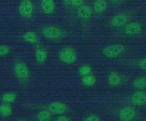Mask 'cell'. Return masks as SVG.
<instances>
[{
	"label": "cell",
	"instance_id": "15",
	"mask_svg": "<svg viewBox=\"0 0 146 121\" xmlns=\"http://www.w3.org/2000/svg\"><path fill=\"white\" fill-rule=\"evenodd\" d=\"M23 39L25 41L32 44H35L38 41L37 35L33 31L26 32L23 35Z\"/></svg>",
	"mask_w": 146,
	"mask_h": 121
},
{
	"label": "cell",
	"instance_id": "28",
	"mask_svg": "<svg viewBox=\"0 0 146 121\" xmlns=\"http://www.w3.org/2000/svg\"><path fill=\"white\" fill-rule=\"evenodd\" d=\"M62 1L66 5H71L72 0H62Z\"/></svg>",
	"mask_w": 146,
	"mask_h": 121
},
{
	"label": "cell",
	"instance_id": "19",
	"mask_svg": "<svg viewBox=\"0 0 146 121\" xmlns=\"http://www.w3.org/2000/svg\"><path fill=\"white\" fill-rule=\"evenodd\" d=\"M82 82L84 86H91L95 84L96 82V78L94 76L90 75L89 74L83 76L82 79Z\"/></svg>",
	"mask_w": 146,
	"mask_h": 121
},
{
	"label": "cell",
	"instance_id": "20",
	"mask_svg": "<svg viewBox=\"0 0 146 121\" xmlns=\"http://www.w3.org/2000/svg\"><path fill=\"white\" fill-rule=\"evenodd\" d=\"M2 101L7 104L11 103L16 99V94L13 92H7L2 96Z\"/></svg>",
	"mask_w": 146,
	"mask_h": 121
},
{
	"label": "cell",
	"instance_id": "22",
	"mask_svg": "<svg viewBox=\"0 0 146 121\" xmlns=\"http://www.w3.org/2000/svg\"><path fill=\"white\" fill-rule=\"evenodd\" d=\"M91 71V68L90 65H82L78 69L79 74L83 76L89 74Z\"/></svg>",
	"mask_w": 146,
	"mask_h": 121
},
{
	"label": "cell",
	"instance_id": "12",
	"mask_svg": "<svg viewBox=\"0 0 146 121\" xmlns=\"http://www.w3.org/2000/svg\"><path fill=\"white\" fill-rule=\"evenodd\" d=\"M40 5L43 12L47 15L52 14L55 8L54 0H40Z\"/></svg>",
	"mask_w": 146,
	"mask_h": 121
},
{
	"label": "cell",
	"instance_id": "23",
	"mask_svg": "<svg viewBox=\"0 0 146 121\" xmlns=\"http://www.w3.org/2000/svg\"><path fill=\"white\" fill-rule=\"evenodd\" d=\"M10 52V48L7 45H0V56H5L7 55Z\"/></svg>",
	"mask_w": 146,
	"mask_h": 121
},
{
	"label": "cell",
	"instance_id": "17",
	"mask_svg": "<svg viewBox=\"0 0 146 121\" xmlns=\"http://www.w3.org/2000/svg\"><path fill=\"white\" fill-rule=\"evenodd\" d=\"M132 86L136 89H142L146 87V77H140L135 79L132 82Z\"/></svg>",
	"mask_w": 146,
	"mask_h": 121
},
{
	"label": "cell",
	"instance_id": "1",
	"mask_svg": "<svg viewBox=\"0 0 146 121\" xmlns=\"http://www.w3.org/2000/svg\"><path fill=\"white\" fill-rule=\"evenodd\" d=\"M60 60L66 64H72L77 59V55L74 48L70 47L63 48L59 53Z\"/></svg>",
	"mask_w": 146,
	"mask_h": 121
},
{
	"label": "cell",
	"instance_id": "7",
	"mask_svg": "<svg viewBox=\"0 0 146 121\" xmlns=\"http://www.w3.org/2000/svg\"><path fill=\"white\" fill-rule=\"evenodd\" d=\"M136 111L130 107H125L121 109L118 114L119 119L124 121L131 120L136 117Z\"/></svg>",
	"mask_w": 146,
	"mask_h": 121
},
{
	"label": "cell",
	"instance_id": "29",
	"mask_svg": "<svg viewBox=\"0 0 146 121\" xmlns=\"http://www.w3.org/2000/svg\"><path fill=\"white\" fill-rule=\"evenodd\" d=\"M111 2H119V1H121V0H110Z\"/></svg>",
	"mask_w": 146,
	"mask_h": 121
},
{
	"label": "cell",
	"instance_id": "14",
	"mask_svg": "<svg viewBox=\"0 0 146 121\" xmlns=\"http://www.w3.org/2000/svg\"><path fill=\"white\" fill-rule=\"evenodd\" d=\"M107 5L106 0H96L94 3V10L97 13H102L104 12Z\"/></svg>",
	"mask_w": 146,
	"mask_h": 121
},
{
	"label": "cell",
	"instance_id": "5",
	"mask_svg": "<svg viewBox=\"0 0 146 121\" xmlns=\"http://www.w3.org/2000/svg\"><path fill=\"white\" fill-rule=\"evenodd\" d=\"M14 72L17 78L21 81L26 80L30 76V71L28 67L22 62H17L15 64Z\"/></svg>",
	"mask_w": 146,
	"mask_h": 121
},
{
	"label": "cell",
	"instance_id": "18",
	"mask_svg": "<svg viewBox=\"0 0 146 121\" xmlns=\"http://www.w3.org/2000/svg\"><path fill=\"white\" fill-rule=\"evenodd\" d=\"M12 112L11 107L7 103H3L0 105V115L3 117L9 116Z\"/></svg>",
	"mask_w": 146,
	"mask_h": 121
},
{
	"label": "cell",
	"instance_id": "8",
	"mask_svg": "<svg viewBox=\"0 0 146 121\" xmlns=\"http://www.w3.org/2000/svg\"><path fill=\"white\" fill-rule=\"evenodd\" d=\"M142 27L137 22H130L126 24L124 28V32L128 36H135L140 33Z\"/></svg>",
	"mask_w": 146,
	"mask_h": 121
},
{
	"label": "cell",
	"instance_id": "4",
	"mask_svg": "<svg viewBox=\"0 0 146 121\" xmlns=\"http://www.w3.org/2000/svg\"><path fill=\"white\" fill-rule=\"evenodd\" d=\"M124 47L119 44H113L104 47L102 53L108 58H115L120 55L123 52Z\"/></svg>",
	"mask_w": 146,
	"mask_h": 121
},
{
	"label": "cell",
	"instance_id": "9",
	"mask_svg": "<svg viewBox=\"0 0 146 121\" xmlns=\"http://www.w3.org/2000/svg\"><path fill=\"white\" fill-rule=\"evenodd\" d=\"M131 102L136 106H144L146 103V93L141 90L133 93L131 97Z\"/></svg>",
	"mask_w": 146,
	"mask_h": 121
},
{
	"label": "cell",
	"instance_id": "3",
	"mask_svg": "<svg viewBox=\"0 0 146 121\" xmlns=\"http://www.w3.org/2000/svg\"><path fill=\"white\" fill-rule=\"evenodd\" d=\"M34 12V6L30 0H22L18 6L19 15L26 19L32 17Z\"/></svg>",
	"mask_w": 146,
	"mask_h": 121
},
{
	"label": "cell",
	"instance_id": "16",
	"mask_svg": "<svg viewBox=\"0 0 146 121\" xmlns=\"http://www.w3.org/2000/svg\"><path fill=\"white\" fill-rule=\"evenodd\" d=\"M35 57L36 61L39 64H42L46 60L47 57V53L43 49H38L35 51Z\"/></svg>",
	"mask_w": 146,
	"mask_h": 121
},
{
	"label": "cell",
	"instance_id": "27",
	"mask_svg": "<svg viewBox=\"0 0 146 121\" xmlns=\"http://www.w3.org/2000/svg\"><path fill=\"white\" fill-rule=\"evenodd\" d=\"M84 0H72L71 5L74 6H79L83 4Z\"/></svg>",
	"mask_w": 146,
	"mask_h": 121
},
{
	"label": "cell",
	"instance_id": "25",
	"mask_svg": "<svg viewBox=\"0 0 146 121\" xmlns=\"http://www.w3.org/2000/svg\"><path fill=\"white\" fill-rule=\"evenodd\" d=\"M138 66L140 69L146 70V57H144L139 61Z\"/></svg>",
	"mask_w": 146,
	"mask_h": 121
},
{
	"label": "cell",
	"instance_id": "13",
	"mask_svg": "<svg viewBox=\"0 0 146 121\" xmlns=\"http://www.w3.org/2000/svg\"><path fill=\"white\" fill-rule=\"evenodd\" d=\"M107 81L112 86H118L121 83V78L116 72H111L107 77Z\"/></svg>",
	"mask_w": 146,
	"mask_h": 121
},
{
	"label": "cell",
	"instance_id": "21",
	"mask_svg": "<svg viewBox=\"0 0 146 121\" xmlns=\"http://www.w3.org/2000/svg\"><path fill=\"white\" fill-rule=\"evenodd\" d=\"M36 118L40 121L50 120L51 119V114L48 110H42L38 113Z\"/></svg>",
	"mask_w": 146,
	"mask_h": 121
},
{
	"label": "cell",
	"instance_id": "2",
	"mask_svg": "<svg viewBox=\"0 0 146 121\" xmlns=\"http://www.w3.org/2000/svg\"><path fill=\"white\" fill-rule=\"evenodd\" d=\"M42 35L49 40H56L63 36L62 31L58 27L54 26H47L42 30Z\"/></svg>",
	"mask_w": 146,
	"mask_h": 121
},
{
	"label": "cell",
	"instance_id": "11",
	"mask_svg": "<svg viewBox=\"0 0 146 121\" xmlns=\"http://www.w3.org/2000/svg\"><path fill=\"white\" fill-rule=\"evenodd\" d=\"M77 15L80 19H89L92 15V9L87 5H81L77 9Z\"/></svg>",
	"mask_w": 146,
	"mask_h": 121
},
{
	"label": "cell",
	"instance_id": "6",
	"mask_svg": "<svg viewBox=\"0 0 146 121\" xmlns=\"http://www.w3.org/2000/svg\"><path fill=\"white\" fill-rule=\"evenodd\" d=\"M48 110L51 114L55 115H62L67 110L66 105L60 101H54L48 106Z\"/></svg>",
	"mask_w": 146,
	"mask_h": 121
},
{
	"label": "cell",
	"instance_id": "24",
	"mask_svg": "<svg viewBox=\"0 0 146 121\" xmlns=\"http://www.w3.org/2000/svg\"><path fill=\"white\" fill-rule=\"evenodd\" d=\"M100 120V119L99 116L95 114L88 115L84 119V120L85 121H99Z\"/></svg>",
	"mask_w": 146,
	"mask_h": 121
},
{
	"label": "cell",
	"instance_id": "26",
	"mask_svg": "<svg viewBox=\"0 0 146 121\" xmlns=\"http://www.w3.org/2000/svg\"><path fill=\"white\" fill-rule=\"evenodd\" d=\"M56 120L57 121H68V120H70L71 119L68 117V116H65V115H60L56 119Z\"/></svg>",
	"mask_w": 146,
	"mask_h": 121
},
{
	"label": "cell",
	"instance_id": "10",
	"mask_svg": "<svg viewBox=\"0 0 146 121\" xmlns=\"http://www.w3.org/2000/svg\"><path fill=\"white\" fill-rule=\"evenodd\" d=\"M129 20V16L125 14H119L113 16L111 24L115 27H120L125 24Z\"/></svg>",
	"mask_w": 146,
	"mask_h": 121
}]
</instances>
